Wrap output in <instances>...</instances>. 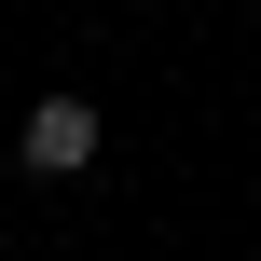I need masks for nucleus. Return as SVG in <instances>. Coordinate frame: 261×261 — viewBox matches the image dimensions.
I'll use <instances>...</instances> for the list:
<instances>
[{
  "instance_id": "obj_1",
  "label": "nucleus",
  "mask_w": 261,
  "mask_h": 261,
  "mask_svg": "<svg viewBox=\"0 0 261 261\" xmlns=\"http://www.w3.org/2000/svg\"><path fill=\"white\" fill-rule=\"evenodd\" d=\"M14 151H28V179H83V165H96V110H83V96H41Z\"/></svg>"
}]
</instances>
